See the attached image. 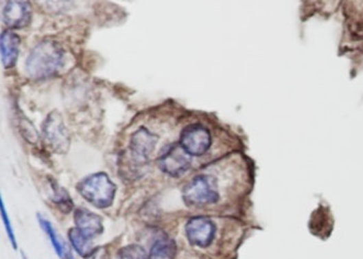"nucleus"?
<instances>
[{
    "label": "nucleus",
    "instance_id": "nucleus-1",
    "mask_svg": "<svg viewBox=\"0 0 363 259\" xmlns=\"http://www.w3.org/2000/svg\"><path fill=\"white\" fill-rule=\"evenodd\" d=\"M65 49L53 40H45L32 48L26 60L27 74L34 80L51 78L65 65Z\"/></svg>",
    "mask_w": 363,
    "mask_h": 259
},
{
    "label": "nucleus",
    "instance_id": "nucleus-2",
    "mask_svg": "<svg viewBox=\"0 0 363 259\" xmlns=\"http://www.w3.org/2000/svg\"><path fill=\"white\" fill-rule=\"evenodd\" d=\"M158 140L159 137L145 127L134 131L131 135L128 150L119 159L121 173L127 177L141 175L150 161V154L156 148Z\"/></svg>",
    "mask_w": 363,
    "mask_h": 259
},
{
    "label": "nucleus",
    "instance_id": "nucleus-3",
    "mask_svg": "<svg viewBox=\"0 0 363 259\" xmlns=\"http://www.w3.org/2000/svg\"><path fill=\"white\" fill-rule=\"evenodd\" d=\"M79 194L93 206L105 210L113 204L117 185L104 172L86 176L76 187Z\"/></svg>",
    "mask_w": 363,
    "mask_h": 259
},
{
    "label": "nucleus",
    "instance_id": "nucleus-4",
    "mask_svg": "<svg viewBox=\"0 0 363 259\" xmlns=\"http://www.w3.org/2000/svg\"><path fill=\"white\" fill-rule=\"evenodd\" d=\"M183 199L185 204L190 207L216 204L221 199L218 179L209 174L195 176L183 188Z\"/></svg>",
    "mask_w": 363,
    "mask_h": 259
},
{
    "label": "nucleus",
    "instance_id": "nucleus-5",
    "mask_svg": "<svg viewBox=\"0 0 363 259\" xmlns=\"http://www.w3.org/2000/svg\"><path fill=\"white\" fill-rule=\"evenodd\" d=\"M42 133L45 144L57 154H65L69 150L71 138L65 121L59 112L54 111L48 115L42 125Z\"/></svg>",
    "mask_w": 363,
    "mask_h": 259
},
{
    "label": "nucleus",
    "instance_id": "nucleus-6",
    "mask_svg": "<svg viewBox=\"0 0 363 259\" xmlns=\"http://www.w3.org/2000/svg\"><path fill=\"white\" fill-rule=\"evenodd\" d=\"M179 144L190 156H202L211 148V133L202 124H191L181 131Z\"/></svg>",
    "mask_w": 363,
    "mask_h": 259
},
{
    "label": "nucleus",
    "instance_id": "nucleus-7",
    "mask_svg": "<svg viewBox=\"0 0 363 259\" xmlns=\"http://www.w3.org/2000/svg\"><path fill=\"white\" fill-rule=\"evenodd\" d=\"M191 156L180 144L169 145L158 158L160 170L171 177H180L191 168Z\"/></svg>",
    "mask_w": 363,
    "mask_h": 259
},
{
    "label": "nucleus",
    "instance_id": "nucleus-8",
    "mask_svg": "<svg viewBox=\"0 0 363 259\" xmlns=\"http://www.w3.org/2000/svg\"><path fill=\"white\" fill-rule=\"evenodd\" d=\"M215 232V224L208 216H194L185 225V235L189 243L195 247H209L213 241Z\"/></svg>",
    "mask_w": 363,
    "mask_h": 259
},
{
    "label": "nucleus",
    "instance_id": "nucleus-9",
    "mask_svg": "<svg viewBox=\"0 0 363 259\" xmlns=\"http://www.w3.org/2000/svg\"><path fill=\"white\" fill-rule=\"evenodd\" d=\"M32 17L29 1H8L3 11V21L9 29H22L28 26Z\"/></svg>",
    "mask_w": 363,
    "mask_h": 259
},
{
    "label": "nucleus",
    "instance_id": "nucleus-10",
    "mask_svg": "<svg viewBox=\"0 0 363 259\" xmlns=\"http://www.w3.org/2000/svg\"><path fill=\"white\" fill-rule=\"evenodd\" d=\"M74 220L76 229L89 239L104 233L102 218L86 208H77L75 210Z\"/></svg>",
    "mask_w": 363,
    "mask_h": 259
},
{
    "label": "nucleus",
    "instance_id": "nucleus-11",
    "mask_svg": "<svg viewBox=\"0 0 363 259\" xmlns=\"http://www.w3.org/2000/svg\"><path fill=\"white\" fill-rule=\"evenodd\" d=\"M21 38L14 31L5 30L0 38V50H1V61L5 69H12L19 59Z\"/></svg>",
    "mask_w": 363,
    "mask_h": 259
},
{
    "label": "nucleus",
    "instance_id": "nucleus-12",
    "mask_svg": "<svg viewBox=\"0 0 363 259\" xmlns=\"http://www.w3.org/2000/svg\"><path fill=\"white\" fill-rule=\"evenodd\" d=\"M175 241L167 237H162L154 241L150 252V259H174L175 258Z\"/></svg>",
    "mask_w": 363,
    "mask_h": 259
},
{
    "label": "nucleus",
    "instance_id": "nucleus-13",
    "mask_svg": "<svg viewBox=\"0 0 363 259\" xmlns=\"http://www.w3.org/2000/svg\"><path fill=\"white\" fill-rule=\"evenodd\" d=\"M69 239L71 247H74L75 251L84 258H88L93 252L94 249L92 247L91 239L86 238L84 234L80 233L76 227L69 229Z\"/></svg>",
    "mask_w": 363,
    "mask_h": 259
},
{
    "label": "nucleus",
    "instance_id": "nucleus-14",
    "mask_svg": "<svg viewBox=\"0 0 363 259\" xmlns=\"http://www.w3.org/2000/svg\"><path fill=\"white\" fill-rule=\"evenodd\" d=\"M50 185H51V191H53L54 203L59 207L61 212H65V214L71 212L74 204H73V201H71L67 191L60 187L56 181H51Z\"/></svg>",
    "mask_w": 363,
    "mask_h": 259
},
{
    "label": "nucleus",
    "instance_id": "nucleus-15",
    "mask_svg": "<svg viewBox=\"0 0 363 259\" xmlns=\"http://www.w3.org/2000/svg\"><path fill=\"white\" fill-rule=\"evenodd\" d=\"M38 222H40V226H42L43 231L45 232L46 235L49 238L50 243L53 245L58 256L62 259L65 258V245L62 243L61 239H60L58 234L56 233L54 226L45 218H43V216H38Z\"/></svg>",
    "mask_w": 363,
    "mask_h": 259
},
{
    "label": "nucleus",
    "instance_id": "nucleus-16",
    "mask_svg": "<svg viewBox=\"0 0 363 259\" xmlns=\"http://www.w3.org/2000/svg\"><path fill=\"white\" fill-rule=\"evenodd\" d=\"M117 259H150V255L141 245H130L119 251Z\"/></svg>",
    "mask_w": 363,
    "mask_h": 259
},
{
    "label": "nucleus",
    "instance_id": "nucleus-17",
    "mask_svg": "<svg viewBox=\"0 0 363 259\" xmlns=\"http://www.w3.org/2000/svg\"><path fill=\"white\" fill-rule=\"evenodd\" d=\"M1 214H3V223H5V229H7L8 237H9L10 241L12 243V247L16 249V239H15L14 232H13L12 225L10 222L9 216H8L7 212H5V203L1 201Z\"/></svg>",
    "mask_w": 363,
    "mask_h": 259
},
{
    "label": "nucleus",
    "instance_id": "nucleus-18",
    "mask_svg": "<svg viewBox=\"0 0 363 259\" xmlns=\"http://www.w3.org/2000/svg\"><path fill=\"white\" fill-rule=\"evenodd\" d=\"M69 259H74V257L71 256V254L69 255Z\"/></svg>",
    "mask_w": 363,
    "mask_h": 259
},
{
    "label": "nucleus",
    "instance_id": "nucleus-19",
    "mask_svg": "<svg viewBox=\"0 0 363 259\" xmlns=\"http://www.w3.org/2000/svg\"><path fill=\"white\" fill-rule=\"evenodd\" d=\"M24 259H26V257H24Z\"/></svg>",
    "mask_w": 363,
    "mask_h": 259
}]
</instances>
